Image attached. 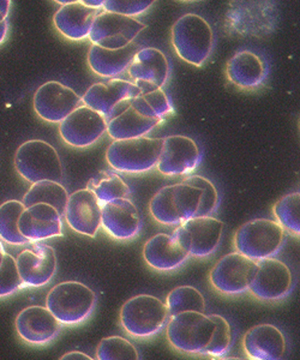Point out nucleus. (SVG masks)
Segmentation results:
<instances>
[{
    "label": "nucleus",
    "instance_id": "nucleus-24",
    "mask_svg": "<svg viewBox=\"0 0 300 360\" xmlns=\"http://www.w3.org/2000/svg\"><path fill=\"white\" fill-rule=\"evenodd\" d=\"M100 10L83 4L82 0H69L54 13L53 23L58 32L66 39L79 41L89 37Z\"/></svg>",
    "mask_w": 300,
    "mask_h": 360
},
{
    "label": "nucleus",
    "instance_id": "nucleus-37",
    "mask_svg": "<svg viewBox=\"0 0 300 360\" xmlns=\"http://www.w3.org/2000/svg\"><path fill=\"white\" fill-rule=\"evenodd\" d=\"M209 317L214 322V332L202 354L220 358L225 356L232 346V328L230 322L221 315H209Z\"/></svg>",
    "mask_w": 300,
    "mask_h": 360
},
{
    "label": "nucleus",
    "instance_id": "nucleus-12",
    "mask_svg": "<svg viewBox=\"0 0 300 360\" xmlns=\"http://www.w3.org/2000/svg\"><path fill=\"white\" fill-rule=\"evenodd\" d=\"M107 124L99 112L79 106L59 124V135L71 147H91L107 132Z\"/></svg>",
    "mask_w": 300,
    "mask_h": 360
},
{
    "label": "nucleus",
    "instance_id": "nucleus-1",
    "mask_svg": "<svg viewBox=\"0 0 300 360\" xmlns=\"http://www.w3.org/2000/svg\"><path fill=\"white\" fill-rule=\"evenodd\" d=\"M172 45L184 62L202 66L214 47V32L203 17L186 13L173 25Z\"/></svg>",
    "mask_w": 300,
    "mask_h": 360
},
{
    "label": "nucleus",
    "instance_id": "nucleus-36",
    "mask_svg": "<svg viewBox=\"0 0 300 360\" xmlns=\"http://www.w3.org/2000/svg\"><path fill=\"white\" fill-rule=\"evenodd\" d=\"M96 356L100 360L140 359L137 348L122 336H110L101 340L96 349Z\"/></svg>",
    "mask_w": 300,
    "mask_h": 360
},
{
    "label": "nucleus",
    "instance_id": "nucleus-27",
    "mask_svg": "<svg viewBox=\"0 0 300 360\" xmlns=\"http://www.w3.org/2000/svg\"><path fill=\"white\" fill-rule=\"evenodd\" d=\"M138 51L140 46L133 42L119 49H103L93 45L86 58L88 65L101 77L113 78L129 69Z\"/></svg>",
    "mask_w": 300,
    "mask_h": 360
},
{
    "label": "nucleus",
    "instance_id": "nucleus-13",
    "mask_svg": "<svg viewBox=\"0 0 300 360\" xmlns=\"http://www.w3.org/2000/svg\"><path fill=\"white\" fill-rule=\"evenodd\" d=\"M82 98L70 86L48 81L37 88L34 95V111L48 123H62L63 120L79 108Z\"/></svg>",
    "mask_w": 300,
    "mask_h": 360
},
{
    "label": "nucleus",
    "instance_id": "nucleus-41",
    "mask_svg": "<svg viewBox=\"0 0 300 360\" xmlns=\"http://www.w3.org/2000/svg\"><path fill=\"white\" fill-rule=\"evenodd\" d=\"M10 8H11V1L10 0H0V23L8 21Z\"/></svg>",
    "mask_w": 300,
    "mask_h": 360
},
{
    "label": "nucleus",
    "instance_id": "nucleus-2",
    "mask_svg": "<svg viewBox=\"0 0 300 360\" xmlns=\"http://www.w3.org/2000/svg\"><path fill=\"white\" fill-rule=\"evenodd\" d=\"M98 298L91 287L79 281L58 283L47 295L46 307L62 324L74 326L91 317Z\"/></svg>",
    "mask_w": 300,
    "mask_h": 360
},
{
    "label": "nucleus",
    "instance_id": "nucleus-30",
    "mask_svg": "<svg viewBox=\"0 0 300 360\" xmlns=\"http://www.w3.org/2000/svg\"><path fill=\"white\" fill-rule=\"evenodd\" d=\"M67 200V190L60 183L52 180H42L32 185V188H29L23 197V205L27 208L37 203H46L57 209L58 213L62 217H65Z\"/></svg>",
    "mask_w": 300,
    "mask_h": 360
},
{
    "label": "nucleus",
    "instance_id": "nucleus-34",
    "mask_svg": "<svg viewBox=\"0 0 300 360\" xmlns=\"http://www.w3.org/2000/svg\"><path fill=\"white\" fill-rule=\"evenodd\" d=\"M130 106L140 112L141 115L148 118L159 119L161 122L174 112V107L164 89L138 95L137 98L130 100Z\"/></svg>",
    "mask_w": 300,
    "mask_h": 360
},
{
    "label": "nucleus",
    "instance_id": "nucleus-17",
    "mask_svg": "<svg viewBox=\"0 0 300 360\" xmlns=\"http://www.w3.org/2000/svg\"><path fill=\"white\" fill-rule=\"evenodd\" d=\"M201 160V149L195 139L183 135L167 136L157 161V171L164 176H185L198 167Z\"/></svg>",
    "mask_w": 300,
    "mask_h": 360
},
{
    "label": "nucleus",
    "instance_id": "nucleus-25",
    "mask_svg": "<svg viewBox=\"0 0 300 360\" xmlns=\"http://www.w3.org/2000/svg\"><path fill=\"white\" fill-rule=\"evenodd\" d=\"M144 261L148 266L160 271L179 268L190 257L174 234L159 233L144 244Z\"/></svg>",
    "mask_w": 300,
    "mask_h": 360
},
{
    "label": "nucleus",
    "instance_id": "nucleus-15",
    "mask_svg": "<svg viewBox=\"0 0 300 360\" xmlns=\"http://www.w3.org/2000/svg\"><path fill=\"white\" fill-rule=\"evenodd\" d=\"M294 287L292 270L286 263L268 257L257 261V271L249 291L261 300H280Z\"/></svg>",
    "mask_w": 300,
    "mask_h": 360
},
{
    "label": "nucleus",
    "instance_id": "nucleus-29",
    "mask_svg": "<svg viewBox=\"0 0 300 360\" xmlns=\"http://www.w3.org/2000/svg\"><path fill=\"white\" fill-rule=\"evenodd\" d=\"M161 123L159 119L148 118L141 115L133 107L129 106L107 124V134L112 139H137L143 137Z\"/></svg>",
    "mask_w": 300,
    "mask_h": 360
},
{
    "label": "nucleus",
    "instance_id": "nucleus-45",
    "mask_svg": "<svg viewBox=\"0 0 300 360\" xmlns=\"http://www.w3.org/2000/svg\"><path fill=\"white\" fill-rule=\"evenodd\" d=\"M5 254H6L5 250L4 251H0V268L3 266V262H4Z\"/></svg>",
    "mask_w": 300,
    "mask_h": 360
},
{
    "label": "nucleus",
    "instance_id": "nucleus-28",
    "mask_svg": "<svg viewBox=\"0 0 300 360\" xmlns=\"http://www.w3.org/2000/svg\"><path fill=\"white\" fill-rule=\"evenodd\" d=\"M227 77L244 89L259 86L267 77V64L263 58L252 51H240L227 64Z\"/></svg>",
    "mask_w": 300,
    "mask_h": 360
},
{
    "label": "nucleus",
    "instance_id": "nucleus-42",
    "mask_svg": "<svg viewBox=\"0 0 300 360\" xmlns=\"http://www.w3.org/2000/svg\"><path fill=\"white\" fill-rule=\"evenodd\" d=\"M62 360H91V356H88L86 353L79 352V351H74V352H69L64 354L60 358Z\"/></svg>",
    "mask_w": 300,
    "mask_h": 360
},
{
    "label": "nucleus",
    "instance_id": "nucleus-10",
    "mask_svg": "<svg viewBox=\"0 0 300 360\" xmlns=\"http://www.w3.org/2000/svg\"><path fill=\"white\" fill-rule=\"evenodd\" d=\"M145 28L147 25L138 21L135 17L103 11L96 17L88 39L93 45L103 49H124L135 41L138 34Z\"/></svg>",
    "mask_w": 300,
    "mask_h": 360
},
{
    "label": "nucleus",
    "instance_id": "nucleus-43",
    "mask_svg": "<svg viewBox=\"0 0 300 360\" xmlns=\"http://www.w3.org/2000/svg\"><path fill=\"white\" fill-rule=\"evenodd\" d=\"M82 1L83 4L86 5V6H89V8H98V10H100V8H103V1H105V0H82Z\"/></svg>",
    "mask_w": 300,
    "mask_h": 360
},
{
    "label": "nucleus",
    "instance_id": "nucleus-4",
    "mask_svg": "<svg viewBox=\"0 0 300 360\" xmlns=\"http://www.w3.org/2000/svg\"><path fill=\"white\" fill-rule=\"evenodd\" d=\"M202 190L185 183L167 185L152 197L149 209L162 225H181L197 213Z\"/></svg>",
    "mask_w": 300,
    "mask_h": 360
},
{
    "label": "nucleus",
    "instance_id": "nucleus-16",
    "mask_svg": "<svg viewBox=\"0 0 300 360\" xmlns=\"http://www.w3.org/2000/svg\"><path fill=\"white\" fill-rule=\"evenodd\" d=\"M16 264L23 287L45 286L57 271V254L52 246L34 242L18 254Z\"/></svg>",
    "mask_w": 300,
    "mask_h": 360
},
{
    "label": "nucleus",
    "instance_id": "nucleus-18",
    "mask_svg": "<svg viewBox=\"0 0 300 360\" xmlns=\"http://www.w3.org/2000/svg\"><path fill=\"white\" fill-rule=\"evenodd\" d=\"M129 75L142 94L162 89L169 79L171 66L169 58L160 49L145 47L137 52L129 66Z\"/></svg>",
    "mask_w": 300,
    "mask_h": 360
},
{
    "label": "nucleus",
    "instance_id": "nucleus-23",
    "mask_svg": "<svg viewBox=\"0 0 300 360\" xmlns=\"http://www.w3.org/2000/svg\"><path fill=\"white\" fill-rule=\"evenodd\" d=\"M243 347L250 359L278 360L286 354L287 341L284 333L275 326L259 324L245 333Z\"/></svg>",
    "mask_w": 300,
    "mask_h": 360
},
{
    "label": "nucleus",
    "instance_id": "nucleus-35",
    "mask_svg": "<svg viewBox=\"0 0 300 360\" xmlns=\"http://www.w3.org/2000/svg\"><path fill=\"white\" fill-rule=\"evenodd\" d=\"M300 193H289L276 202L273 208L276 221L294 236L300 234Z\"/></svg>",
    "mask_w": 300,
    "mask_h": 360
},
{
    "label": "nucleus",
    "instance_id": "nucleus-46",
    "mask_svg": "<svg viewBox=\"0 0 300 360\" xmlns=\"http://www.w3.org/2000/svg\"><path fill=\"white\" fill-rule=\"evenodd\" d=\"M0 251H4V246H3V243L0 240Z\"/></svg>",
    "mask_w": 300,
    "mask_h": 360
},
{
    "label": "nucleus",
    "instance_id": "nucleus-14",
    "mask_svg": "<svg viewBox=\"0 0 300 360\" xmlns=\"http://www.w3.org/2000/svg\"><path fill=\"white\" fill-rule=\"evenodd\" d=\"M142 94L133 83L118 78L106 82L95 83L83 95L82 103L94 111L99 112L107 122L120 113L119 107Z\"/></svg>",
    "mask_w": 300,
    "mask_h": 360
},
{
    "label": "nucleus",
    "instance_id": "nucleus-7",
    "mask_svg": "<svg viewBox=\"0 0 300 360\" xmlns=\"http://www.w3.org/2000/svg\"><path fill=\"white\" fill-rule=\"evenodd\" d=\"M169 310L161 299L150 295H135L120 310V324L135 338L157 335L169 322Z\"/></svg>",
    "mask_w": 300,
    "mask_h": 360
},
{
    "label": "nucleus",
    "instance_id": "nucleus-20",
    "mask_svg": "<svg viewBox=\"0 0 300 360\" xmlns=\"http://www.w3.org/2000/svg\"><path fill=\"white\" fill-rule=\"evenodd\" d=\"M65 219L74 232L94 238L101 227V203L96 195L88 188L71 193Z\"/></svg>",
    "mask_w": 300,
    "mask_h": 360
},
{
    "label": "nucleus",
    "instance_id": "nucleus-40",
    "mask_svg": "<svg viewBox=\"0 0 300 360\" xmlns=\"http://www.w3.org/2000/svg\"><path fill=\"white\" fill-rule=\"evenodd\" d=\"M154 1L143 0V1H122V0H105L103 8L105 11L112 13H118L123 16L135 17L147 11L152 8Z\"/></svg>",
    "mask_w": 300,
    "mask_h": 360
},
{
    "label": "nucleus",
    "instance_id": "nucleus-38",
    "mask_svg": "<svg viewBox=\"0 0 300 360\" xmlns=\"http://www.w3.org/2000/svg\"><path fill=\"white\" fill-rule=\"evenodd\" d=\"M183 183L202 190L201 203L195 217H208L214 213L218 209L220 197H219L218 188L211 180L206 176H190Z\"/></svg>",
    "mask_w": 300,
    "mask_h": 360
},
{
    "label": "nucleus",
    "instance_id": "nucleus-31",
    "mask_svg": "<svg viewBox=\"0 0 300 360\" xmlns=\"http://www.w3.org/2000/svg\"><path fill=\"white\" fill-rule=\"evenodd\" d=\"M88 188L96 195L100 203H107L118 198H129L131 188L126 181L113 171H103L89 181Z\"/></svg>",
    "mask_w": 300,
    "mask_h": 360
},
{
    "label": "nucleus",
    "instance_id": "nucleus-44",
    "mask_svg": "<svg viewBox=\"0 0 300 360\" xmlns=\"http://www.w3.org/2000/svg\"><path fill=\"white\" fill-rule=\"evenodd\" d=\"M8 22L5 21L0 23V45L4 42L5 37L8 35Z\"/></svg>",
    "mask_w": 300,
    "mask_h": 360
},
{
    "label": "nucleus",
    "instance_id": "nucleus-8",
    "mask_svg": "<svg viewBox=\"0 0 300 360\" xmlns=\"http://www.w3.org/2000/svg\"><path fill=\"white\" fill-rule=\"evenodd\" d=\"M285 240L286 231L279 222L270 219H255L237 231L235 246L240 254L259 261L278 254Z\"/></svg>",
    "mask_w": 300,
    "mask_h": 360
},
{
    "label": "nucleus",
    "instance_id": "nucleus-39",
    "mask_svg": "<svg viewBox=\"0 0 300 360\" xmlns=\"http://www.w3.org/2000/svg\"><path fill=\"white\" fill-rule=\"evenodd\" d=\"M22 287L23 283L17 269L16 258L5 254L4 262L0 268V298L13 295Z\"/></svg>",
    "mask_w": 300,
    "mask_h": 360
},
{
    "label": "nucleus",
    "instance_id": "nucleus-11",
    "mask_svg": "<svg viewBox=\"0 0 300 360\" xmlns=\"http://www.w3.org/2000/svg\"><path fill=\"white\" fill-rule=\"evenodd\" d=\"M257 271V261L240 252L222 257L210 273V283L223 295H240L249 291Z\"/></svg>",
    "mask_w": 300,
    "mask_h": 360
},
{
    "label": "nucleus",
    "instance_id": "nucleus-19",
    "mask_svg": "<svg viewBox=\"0 0 300 360\" xmlns=\"http://www.w3.org/2000/svg\"><path fill=\"white\" fill-rule=\"evenodd\" d=\"M63 324L57 317L47 309V307H25L15 321L17 334L27 344L42 345L50 344L62 330Z\"/></svg>",
    "mask_w": 300,
    "mask_h": 360
},
{
    "label": "nucleus",
    "instance_id": "nucleus-6",
    "mask_svg": "<svg viewBox=\"0 0 300 360\" xmlns=\"http://www.w3.org/2000/svg\"><path fill=\"white\" fill-rule=\"evenodd\" d=\"M164 139L137 137L119 139L110 144L106 152L108 165L123 173L148 172L155 167L160 158Z\"/></svg>",
    "mask_w": 300,
    "mask_h": 360
},
{
    "label": "nucleus",
    "instance_id": "nucleus-22",
    "mask_svg": "<svg viewBox=\"0 0 300 360\" xmlns=\"http://www.w3.org/2000/svg\"><path fill=\"white\" fill-rule=\"evenodd\" d=\"M63 217L52 205L37 203L23 210L18 220V229L29 242L63 237Z\"/></svg>",
    "mask_w": 300,
    "mask_h": 360
},
{
    "label": "nucleus",
    "instance_id": "nucleus-26",
    "mask_svg": "<svg viewBox=\"0 0 300 360\" xmlns=\"http://www.w3.org/2000/svg\"><path fill=\"white\" fill-rule=\"evenodd\" d=\"M181 226L189 232L191 239L190 256L208 257L219 249L225 226L221 220L211 215L193 217Z\"/></svg>",
    "mask_w": 300,
    "mask_h": 360
},
{
    "label": "nucleus",
    "instance_id": "nucleus-5",
    "mask_svg": "<svg viewBox=\"0 0 300 360\" xmlns=\"http://www.w3.org/2000/svg\"><path fill=\"white\" fill-rule=\"evenodd\" d=\"M275 1H232L226 13V28L242 37H266L279 23Z\"/></svg>",
    "mask_w": 300,
    "mask_h": 360
},
{
    "label": "nucleus",
    "instance_id": "nucleus-21",
    "mask_svg": "<svg viewBox=\"0 0 300 360\" xmlns=\"http://www.w3.org/2000/svg\"><path fill=\"white\" fill-rule=\"evenodd\" d=\"M101 226L111 237L129 240L142 229L140 210L129 198H118L101 205Z\"/></svg>",
    "mask_w": 300,
    "mask_h": 360
},
{
    "label": "nucleus",
    "instance_id": "nucleus-3",
    "mask_svg": "<svg viewBox=\"0 0 300 360\" xmlns=\"http://www.w3.org/2000/svg\"><path fill=\"white\" fill-rule=\"evenodd\" d=\"M15 167L32 184L42 180L60 183L64 178L60 156L52 144L42 139H30L20 146L15 155Z\"/></svg>",
    "mask_w": 300,
    "mask_h": 360
},
{
    "label": "nucleus",
    "instance_id": "nucleus-33",
    "mask_svg": "<svg viewBox=\"0 0 300 360\" xmlns=\"http://www.w3.org/2000/svg\"><path fill=\"white\" fill-rule=\"evenodd\" d=\"M166 307L171 317L186 311L206 312V299L196 287L179 286L169 292Z\"/></svg>",
    "mask_w": 300,
    "mask_h": 360
},
{
    "label": "nucleus",
    "instance_id": "nucleus-32",
    "mask_svg": "<svg viewBox=\"0 0 300 360\" xmlns=\"http://www.w3.org/2000/svg\"><path fill=\"white\" fill-rule=\"evenodd\" d=\"M25 205L23 202L10 200L0 205V239L11 245H25L28 239H25L18 229V220Z\"/></svg>",
    "mask_w": 300,
    "mask_h": 360
},
{
    "label": "nucleus",
    "instance_id": "nucleus-9",
    "mask_svg": "<svg viewBox=\"0 0 300 360\" xmlns=\"http://www.w3.org/2000/svg\"><path fill=\"white\" fill-rule=\"evenodd\" d=\"M166 326V338L169 344L184 353H202L215 328L209 316L196 311L172 316Z\"/></svg>",
    "mask_w": 300,
    "mask_h": 360
}]
</instances>
